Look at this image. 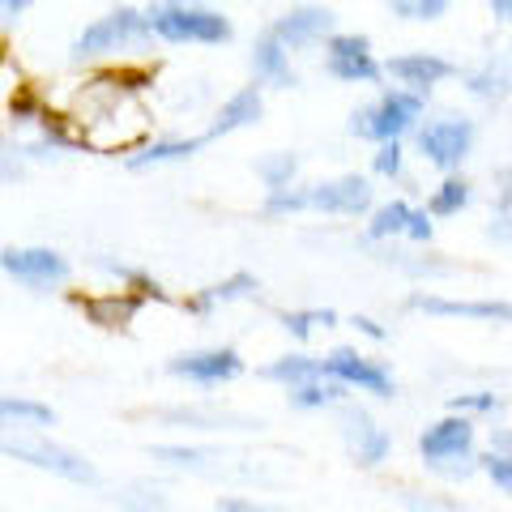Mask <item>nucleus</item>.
I'll list each match as a JSON object with an SVG mask.
<instances>
[{
  "label": "nucleus",
  "mask_w": 512,
  "mask_h": 512,
  "mask_svg": "<svg viewBox=\"0 0 512 512\" xmlns=\"http://www.w3.org/2000/svg\"><path fill=\"white\" fill-rule=\"evenodd\" d=\"M325 73L338 77V82L376 86L384 77V64L372 56V39L367 35H333L325 43Z\"/></svg>",
  "instance_id": "10"
},
{
  "label": "nucleus",
  "mask_w": 512,
  "mask_h": 512,
  "mask_svg": "<svg viewBox=\"0 0 512 512\" xmlns=\"http://www.w3.org/2000/svg\"><path fill=\"white\" fill-rule=\"evenodd\" d=\"M338 18H333V9L325 5H295L286 9L282 18H274V39L286 47V52H299V47H312V43H329L338 35Z\"/></svg>",
  "instance_id": "13"
},
{
  "label": "nucleus",
  "mask_w": 512,
  "mask_h": 512,
  "mask_svg": "<svg viewBox=\"0 0 512 512\" xmlns=\"http://www.w3.org/2000/svg\"><path fill=\"white\" fill-rule=\"evenodd\" d=\"M491 453L495 457H512V427H495L491 431Z\"/></svg>",
  "instance_id": "40"
},
{
  "label": "nucleus",
  "mask_w": 512,
  "mask_h": 512,
  "mask_svg": "<svg viewBox=\"0 0 512 512\" xmlns=\"http://www.w3.org/2000/svg\"><path fill=\"white\" fill-rule=\"evenodd\" d=\"M474 141H478V124L470 116H461V111H440V116L419 124V154L444 175H457L466 167V158L474 154Z\"/></svg>",
  "instance_id": "5"
},
{
  "label": "nucleus",
  "mask_w": 512,
  "mask_h": 512,
  "mask_svg": "<svg viewBox=\"0 0 512 512\" xmlns=\"http://www.w3.org/2000/svg\"><path fill=\"white\" fill-rule=\"evenodd\" d=\"M466 90L474 99H483L487 107H504L512 99V47L508 52L483 56V64H474L466 73Z\"/></svg>",
  "instance_id": "17"
},
{
  "label": "nucleus",
  "mask_w": 512,
  "mask_h": 512,
  "mask_svg": "<svg viewBox=\"0 0 512 512\" xmlns=\"http://www.w3.org/2000/svg\"><path fill=\"white\" fill-rule=\"evenodd\" d=\"M265 116V86H239L227 103L218 107V116H214V124H210V133L205 137H227V133H239V128H248V124H256Z\"/></svg>",
  "instance_id": "20"
},
{
  "label": "nucleus",
  "mask_w": 512,
  "mask_h": 512,
  "mask_svg": "<svg viewBox=\"0 0 512 512\" xmlns=\"http://www.w3.org/2000/svg\"><path fill=\"white\" fill-rule=\"evenodd\" d=\"M308 210L359 218L372 210V184H367L363 175H338V180L308 184Z\"/></svg>",
  "instance_id": "15"
},
{
  "label": "nucleus",
  "mask_w": 512,
  "mask_h": 512,
  "mask_svg": "<svg viewBox=\"0 0 512 512\" xmlns=\"http://www.w3.org/2000/svg\"><path fill=\"white\" fill-rule=\"evenodd\" d=\"M470 201H474V184L466 175H444L436 184V192L427 197V214L431 218H457L461 210H470Z\"/></svg>",
  "instance_id": "23"
},
{
  "label": "nucleus",
  "mask_w": 512,
  "mask_h": 512,
  "mask_svg": "<svg viewBox=\"0 0 512 512\" xmlns=\"http://www.w3.org/2000/svg\"><path fill=\"white\" fill-rule=\"evenodd\" d=\"M419 457L440 478H470L478 470L474 457V419L470 414H444L419 436Z\"/></svg>",
  "instance_id": "3"
},
{
  "label": "nucleus",
  "mask_w": 512,
  "mask_h": 512,
  "mask_svg": "<svg viewBox=\"0 0 512 512\" xmlns=\"http://www.w3.org/2000/svg\"><path fill=\"white\" fill-rule=\"evenodd\" d=\"M342 444H346L350 461L363 466V470H376L380 461H389V453H393L389 427H380L372 414L359 410V406H346L342 410Z\"/></svg>",
  "instance_id": "11"
},
{
  "label": "nucleus",
  "mask_w": 512,
  "mask_h": 512,
  "mask_svg": "<svg viewBox=\"0 0 512 512\" xmlns=\"http://www.w3.org/2000/svg\"><path fill=\"white\" fill-rule=\"evenodd\" d=\"M491 13H495V22H508L512 26V0H487Z\"/></svg>",
  "instance_id": "42"
},
{
  "label": "nucleus",
  "mask_w": 512,
  "mask_h": 512,
  "mask_svg": "<svg viewBox=\"0 0 512 512\" xmlns=\"http://www.w3.org/2000/svg\"><path fill=\"white\" fill-rule=\"evenodd\" d=\"M487 239L495 244H512V180H504V188L495 192V210L487 222Z\"/></svg>",
  "instance_id": "33"
},
{
  "label": "nucleus",
  "mask_w": 512,
  "mask_h": 512,
  "mask_svg": "<svg viewBox=\"0 0 512 512\" xmlns=\"http://www.w3.org/2000/svg\"><path fill=\"white\" fill-rule=\"evenodd\" d=\"M210 137H175V141H154L141 154L128 158V167L133 171H146V167H163V163H180V158H192Z\"/></svg>",
  "instance_id": "26"
},
{
  "label": "nucleus",
  "mask_w": 512,
  "mask_h": 512,
  "mask_svg": "<svg viewBox=\"0 0 512 512\" xmlns=\"http://www.w3.org/2000/svg\"><path fill=\"white\" fill-rule=\"evenodd\" d=\"M56 423V410L35 402V397H13V393H0V427H52Z\"/></svg>",
  "instance_id": "24"
},
{
  "label": "nucleus",
  "mask_w": 512,
  "mask_h": 512,
  "mask_svg": "<svg viewBox=\"0 0 512 512\" xmlns=\"http://www.w3.org/2000/svg\"><path fill=\"white\" fill-rule=\"evenodd\" d=\"M453 0H389L393 18L402 22H440Z\"/></svg>",
  "instance_id": "32"
},
{
  "label": "nucleus",
  "mask_w": 512,
  "mask_h": 512,
  "mask_svg": "<svg viewBox=\"0 0 512 512\" xmlns=\"http://www.w3.org/2000/svg\"><path fill=\"white\" fill-rule=\"evenodd\" d=\"M261 295V282H256L252 274H244V269H239V274H231V278H222V282H214V286H205V291L197 295L188 303L192 312H210L214 303H231V299H256Z\"/></svg>",
  "instance_id": "25"
},
{
  "label": "nucleus",
  "mask_w": 512,
  "mask_h": 512,
  "mask_svg": "<svg viewBox=\"0 0 512 512\" xmlns=\"http://www.w3.org/2000/svg\"><path fill=\"white\" fill-rule=\"evenodd\" d=\"M308 210V184H291V188H278L265 197V214H303Z\"/></svg>",
  "instance_id": "34"
},
{
  "label": "nucleus",
  "mask_w": 512,
  "mask_h": 512,
  "mask_svg": "<svg viewBox=\"0 0 512 512\" xmlns=\"http://www.w3.org/2000/svg\"><path fill=\"white\" fill-rule=\"evenodd\" d=\"M248 64H252V73H256V82H261V86H278V90L299 86V77H295V69H291V52H286V47L274 39V30L256 35Z\"/></svg>",
  "instance_id": "19"
},
{
  "label": "nucleus",
  "mask_w": 512,
  "mask_h": 512,
  "mask_svg": "<svg viewBox=\"0 0 512 512\" xmlns=\"http://www.w3.org/2000/svg\"><path fill=\"white\" fill-rule=\"evenodd\" d=\"M0 269L35 295H47L52 286L69 282V261L56 248H5L0 252Z\"/></svg>",
  "instance_id": "9"
},
{
  "label": "nucleus",
  "mask_w": 512,
  "mask_h": 512,
  "mask_svg": "<svg viewBox=\"0 0 512 512\" xmlns=\"http://www.w3.org/2000/svg\"><path fill=\"white\" fill-rule=\"evenodd\" d=\"M448 406H453V414H495L500 410V397L478 389V393H457Z\"/></svg>",
  "instance_id": "37"
},
{
  "label": "nucleus",
  "mask_w": 512,
  "mask_h": 512,
  "mask_svg": "<svg viewBox=\"0 0 512 512\" xmlns=\"http://www.w3.org/2000/svg\"><path fill=\"white\" fill-rule=\"evenodd\" d=\"M256 175H261V184H265L269 192L291 188V184H295V175H299V154H291V150L265 154L261 163H256Z\"/></svg>",
  "instance_id": "29"
},
{
  "label": "nucleus",
  "mask_w": 512,
  "mask_h": 512,
  "mask_svg": "<svg viewBox=\"0 0 512 512\" xmlns=\"http://www.w3.org/2000/svg\"><path fill=\"white\" fill-rule=\"evenodd\" d=\"M218 512H282V508L261 504V500H244V495H227V500H218Z\"/></svg>",
  "instance_id": "39"
},
{
  "label": "nucleus",
  "mask_w": 512,
  "mask_h": 512,
  "mask_svg": "<svg viewBox=\"0 0 512 512\" xmlns=\"http://www.w3.org/2000/svg\"><path fill=\"white\" fill-rule=\"evenodd\" d=\"M316 376H325V359H312V355H282L261 367V380H274L282 389H299V384H308Z\"/></svg>",
  "instance_id": "22"
},
{
  "label": "nucleus",
  "mask_w": 512,
  "mask_h": 512,
  "mask_svg": "<svg viewBox=\"0 0 512 512\" xmlns=\"http://www.w3.org/2000/svg\"><path fill=\"white\" fill-rule=\"evenodd\" d=\"M316 325H338V312L333 308H303V312H282V329L291 333V338H299V342H308L312 338V329Z\"/></svg>",
  "instance_id": "31"
},
{
  "label": "nucleus",
  "mask_w": 512,
  "mask_h": 512,
  "mask_svg": "<svg viewBox=\"0 0 512 512\" xmlns=\"http://www.w3.org/2000/svg\"><path fill=\"white\" fill-rule=\"evenodd\" d=\"M423 111H427L423 94L393 86V90H384L376 103L350 111V133L359 141H376V146H384V141H402L410 128H419Z\"/></svg>",
  "instance_id": "4"
},
{
  "label": "nucleus",
  "mask_w": 512,
  "mask_h": 512,
  "mask_svg": "<svg viewBox=\"0 0 512 512\" xmlns=\"http://www.w3.org/2000/svg\"><path fill=\"white\" fill-rule=\"evenodd\" d=\"M73 303L82 308V316L90 320V325H99V329H128L133 325V316L141 312V299L137 291H111V295H73Z\"/></svg>",
  "instance_id": "18"
},
{
  "label": "nucleus",
  "mask_w": 512,
  "mask_h": 512,
  "mask_svg": "<svg viewBox=\"0 0 512 512\" xmlns=\"http://www.w3.org/2000/svg\"><path fill=\"white\" fill-rule=\"evenodd\" d=\"M150 26L167 43H231V22L201 5H163L150 13Z\"/></svg>",
  "instance_id": "6"
},
{
  "label": "nucleus",
  "mask_w": 512,
  "mask_h": 512,
  "mask_svg": "<svg viewBox=\"0 0 512 512\" xmlns=\"http://www.w3.org/2000/svg\"><path fill=\"white\" fill-rule=\"evenodd\" d=\"M0 453L13 461H26V466H35V470L56 474L64 483H82V487L99 483V470H94L77 448L52 444L47 436H39L35 427H0Z\"/></svg>",
  "instance_id": "2"
},
{
  "label": "nucleus",
  "mask_w": 512,
  "mask_h": 512,
  "mask_svg": "<svg viewBox=\"0 0 512 512\" xmlns=\"http://www.w3.org/2000/svg\"><path fill=\"white\" fill-rule=\"evenodd\" d=\"M384 73H389L402 90L423 94V99H427V94L436 90L440 82L457 77L461 69L448 56H436V52H402V56H393L389 64H384Z\"/></svg>",
  "instance_id": "14"
},
{
  "label": "nucleus",
  "mask_w": 512,
  "mask_h": 512,
  "mask_svg": "<svg viewBox=\"0 0 512 512\" xmlns=\"http://www.w3.org/2000/svg\"><path fill=\"white\" fill-rule=\"evenodd\" d=\"M82 111H73V124L82 128V141L99 154L133 150L150 137V107L137 99V86H128L124 73H99L77 94Z\"/></svg>",
  "instance_id": "1"
},
{
  "label": "nucleus",
  "mask_w": 512,
  "mask_h": 512,
  "mask_svg": "<svg viewBox=\"0 0 512 512\" xmlns=\"http://www.w3.org/2000/svg\"><path fill=\"white\" fill-rule=\"evenodd\" d=\"M402 504L406 512H474L466 504L448 500V495H419V491H402Z\"/></svg>",
  "instance_id": "35"
},
{
  "label": "nucleus",
  "mask_w": 512,
  "mask_h": 512,
  "mask_svg": "<svg viewBox=\"0 0 512 512\" xmlns=\"http://www.w3.org/2000/svg\"><path fill=\"white\" fill-rule=\"evenodd\" d=\"M325 376L346 384V389L372 393V397H393L397 393V380H393L389 367H384L380 359L359 355L355 346H333L325 355Z\"/></svg>",
  "instance_id": "8"
},
{
  "label": "nucleus",
  "mask_w": 512,
  "mask_h": 512,
  "mask_svg": "<svg viewBox=\"0 0 512 512\" xmlns=\"http://www.w3.org/2000/svg\"><path fill=\"white\" fill-rule=\"evenodd\" d=\"M346 393V384L329 380V376H316L308 384H299V389H286V397H291L295 410H325V406H338Z\"/></svg>",
  "instance_id": "28"
},
{
  "label": "nucleus",
  "mask_w": 512,
  "mask_h": 512,
  "mask_svg": "<svg viewBox=\"0 0 512 512\" xmlns=\"http://www.w3.org/2000/svg\"><path fill=\"white\" fill-rule=\"evenodd\" d=\"M30 5H35V0H0V13H22Z\"/></svg>",
  "instance_id": "43"
},
{
  "label": "nucleus",
  "mask_w": 512,
  "mask_h": 512,
  "mask_svg": "<svg viewBox=\"0 0 512 512\" xmlns=\"http://www.w3.org/2000/svg\"><path fill=\"white\" fill-rule=\"evenodd\" d=\"M146 35H154L150 13H141V9H111L107 18L90 22L82 35H77L73 60H86V56H99V52H116V47H124V43H141Z\"/></svg>",
  "instance_id": "7"
},
{
  "label": "nucleus",
  "mask_w": 512,
  "mask_h": 512,
  "mask_svg": "<svg viewBox=\"0 0 512 512\" xmlns=\"http://www.w3.org/2000/svg\"><path fill=\"white\" fill-rule=\"evenodd\" d=\"M414 312L427 316H453V320H483V325H512L508 299H444V295H410Z\"/></svg>",
  "instance_id": "16"
},
{
  "label": "nucleus",
  "mask_w": 512,
  "mask_h": 512,
  "mask_svg": "<svg viewBox=\"0 0 512 512\" xmlns=\"http://www.w3.org/2000/svg\"><path fill=\"white\" fill-rule=\"evenodd\" d=\"M167 372L188 380V384H197V389H218V384H227V380H235L239 372H244V359H239L231 346L188 350V355H175L167 363Z\"/></svg>",
  "instance_id": "12"
},
{
  "label": "nucleus",
  "mask_w": 512,
  "mask_h": 512,
  "mask_svg": "<svg viewBox=\"0 0 512 512\" xmlns=\"http://www.w3.org/2000/svg\"><path fill=\"white\" fill-rule=\"evenodd\" d=\"M410 218H414L410 201H384L380 210H372V218H367V239H376V244H384V239H406Z\"/></svg>",
  "instance_id": "27"
},
{
  "label": "nucleus",
  "mask_w": 512,
  "mask_h": 512,
  "mask_svg": "<svg viewBox=\"0 0 512 512\" xmlns=\"http://www.w3.org/2000/svg\"><path fill=\"white\" fill-rule=\"evenodd\" d=\"M372 171L384 175V180H397V175H402V141H384V146H376Z\"/></svg>",
  "instance_id": "36"
},
{
  "label": "nucleus",
  "mask_w": 512,
  "mask_h": 512,
  "mask_svg": "<svg viewBox=\"0 0 512 512\" xmlns=\"http://www.w3.org/2000/svg\"><path fill=\"white\" fill-rule=\"evenodd\" d=\"M350 325H355V329H363V333H367V338H372V342H384V329L376 325L372 316H355V320H350Z\"/></svg>",
  "instance_id": "41"
},
{
  "label": "nucleus",
  "mask_w": 512,
  "mask_h": 512,
  "mask_svg": "<svg viewBox=\"0 0 512 512\" xmlns=\"http://www.w3.org/2000/svg\"><path fill=\"white\" fill-rule=\"evenodd\" d=\"M107 500L116 508H124V512H167V495L158 487H150V483H128L120 491H111Z\"/></svg>",
  "instance_id": "30"
},
{
  "label": "nucleus",
  "mask_w": 512,
  "mask_h": 512,
  "mask_svg": "<svg viewBox=\"0 0 512 512\" xmlns=\"http://www.w3.org/2000/svg\"><path fill=\"white\" fill-rule=\"evenodd\" d=\"M0 60H5V52H0Z\"/></svg>",
  "instance_id": "44"
},
{
  "label": "nucleus",
  "mask_w": 512,
  "mask_h": 512,
  "mask_svg": "<svg viewBox=\"0 0 512 512\" xmlns=\"http://www.w3.org/2000/svg\"><path fill=\"white\" fill-rule=\"evenodd\" d=\"M478 466H483V474H487L504 495H512V457H495V453H487V457H478Z\"/></svg>",
  "instance_id": "38"
},
{
  "label": "nucleus",
  "mask_w": 512,
  "mask_h": 512,
  "mask_svg": "<svg viewBox=\"0 0 512 512\" xmlns=\"http://www.w3.org/2000/svg\"><path fill=\"white\" fill-rule=\"evenodd\" d=\"M150 457L163 461V466L197 470V474H222L227 470V461H231V457H222L218 448H188V444H154Z\"/></svg>",
  "instance_id": "21"
}]
</instances>
